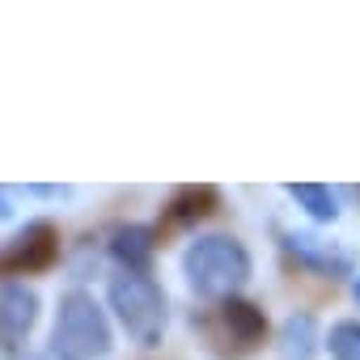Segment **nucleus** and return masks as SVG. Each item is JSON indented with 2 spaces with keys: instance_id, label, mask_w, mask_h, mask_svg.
<instances>
[{
  "instance_id": "f257e3e1",
  "label": "nucleus",
  "mask_w": 360,
  "mask_h": 360,
  "mask_svg": "<svg viewBox=\"0 0 360 360\" xmlns=\"http://www.w3.org/2000/svg\"><path fill=\"white\" fill-rule=\"evenodd\" d=\"M183 267H187V280L200 297H225L229 301L250 280V255L233 238H200L187 250Z\"/></svg>"
},
{
  "instance_id": "f03ea898",
  "label": "nucleus",
  "mask_w": 360,
  "mask_h": 360,
  "mask_svg": "<svg viewBox=\"0 0 360 360\" xmlns=\"http://www.w3.org/2000/svg\"><path fill=\"white\" fill-rule=\"evenodd\" d=\"M51 352L60 360H102L110 352V326L89 292H68L51 330Z\"/></svg>"
},
{
  "instance_id": "7ed1b4c3",
  "label": "nucleus",
  "mask_w": 360,
  "mask_h": 360,
  "mask_svg": "<svg viewBox=\"0 0 360 360\" xmlns=\"http://www.w3.org/2000/svg\"><path fill=\"white\" fill-rule=\"evenodd\" d=\"M110 305L140 347H157L165 335V297L144 271H119L110 280Z\"/></svg>"
},
{
  "instance_id": "20e7f679",
  "label": "nucleus",
  "mask_w": 360,
  "mask_h": 360,
  "mask_svg": "<svg viewBox=\"0 0 360 360\" xmlns=\"http://www.w3.org/2000/svg\"><path fill=\"white\" fill-rule=\"evenodd\" d=\"M200 326H204V339L212 343V352L225 356V360H242V356H250V352L263 343V335H267V318H263V309L250 305V301H238V297L221 301Z\"/></svg>"
},
{
  "instance_id": "39448f33",
  "label": "nucleus",
  "mask_w": 360,
  "mask_h": 360,
  "mask_svg": "<svg viewBox=\"0 0 360 360\" xmlns=\"http://www.w3.org/2000/svg\"><path fill=\"white\" fill-rule=\"evenodd\" d=\"M56 259H60V229L34 221L5 246V276H34L56 267Z\"/></svg>"
},
{
  "instance_id": "423d86ee",
  "label": "nucleus",
  "mask_w": 360,
  "mask_h": 360,
  "mask_svg": "<svg viewBox=\"0 0 360 360\" xmlns=\"http://www.w3.org/2000/svg\"><path fill=\"white\" fill-rule=\"evenodd\" d=\"M39 318V297L22 284H5V343L18 347V339H26V330Z\"/></svg>"
},
{
  "instance_id": "0eeeda50",
  "label": "nucleus",
  "mask_w": 360,
  "mask_h": 360,
  "mask_svg": "<svg viewBox=\"0 0 360 360\" xmlns=\"http://www.w3.org/2000/svg\"><path fill=\"white\" fill-rule=\"evenodd\" d=\"M212 208H217V191L212 187H183V191H174L165 221L169 225H191V221L212 217Z\"/></svg>"
},
{
  "instance_id": "6e6552de",
  "label": "nucleus",
  "mask_w": 360,
  "mask_h": 360,
  "mask_svg": "<svg viewBox=\"0 0 360 360\" xmlns=\"http://www.w3.org/2000/svg\"><path fill=\"white\" fill-rule=\"evenodd\" d=\"M288 250H292L301 263H309V267H318V271H326V276H343V271H347V255H343V250L322 246L318 238L297 233V238H288Z\"/></svg>"
},
{
  "instance_id": "1a4fd4ad",
  "label": "nucleus",
  "mask_w": 360,
  "mask_h": 360,
  "mask_svg": "<svg viewBox=\"0 0 360 360\" xmlns=\"http://www.w3.org/2000/svg\"><path fill=\"white\" fill-rule=\"evenodd\" d=\"M288 195H292L309 217H318V221H335V217H339V200H335V191H330V187L292 183V187H288Z\"/></svg>"
},
{
  "instance_id": "9d476101",
  "label": "nucleus",
  "mask_w": 360,
  "mask_h": 360,
  "mask_svg": "<svg viewBox=\"0 0 360 360\" xmlns=\"http://www.w3.org/2000/svg\"><path fill=\"white\" fill-rule=\"evenodd\" d=\"M115 255L127 263V271H144L148 267V255H153V242H148V229H127L115 238Z\"/></svg>"
},
{
  "instance_id": "9b49d317",
  "label": "nucleus",
  "mask_w": 360,
  "mask_h": 360,
  "mask_svg": "<svg viewBox=\"0 0 360 360\" xmlns=\"http://www.w3.org/2000/svg\"><path fill=\"white\" fill-rule=\"evenodd\" d=\"M309 339H314V322L301 314V318H288L284 322V335H280V352L292 356V360H309Z\"/></svg>"
},
{
  "instance_id": "f8f14e48",
  "label": "nucleus",
  "mask_w": 360,
  "mask_h": 360,
  "mask_svg": "<svg viewBox=\"0 0 360 360\" xmlns=\"http://www.w3.org/2000/svg\"><path fill=\"white\" fill-rule=\"evenodd\" d=\"M330 356L335 360H360V322H339L330 330Z\"/></svg>"
},
{
  "instance_id": "ddd939ff",
  "label": "nucleus",
  "mask_w": 360,
  "mask_h": 360,
  "mask_svg": "<svg viewBox=\"0 0 360 360\" xmlns=\"http://www.w3.org/2000/svg\"><path fill=\"white\" fill-rule=\"evenodd\" d=\"M356 301H360V280H356Z\"/></svg>"
}]
</instances>
